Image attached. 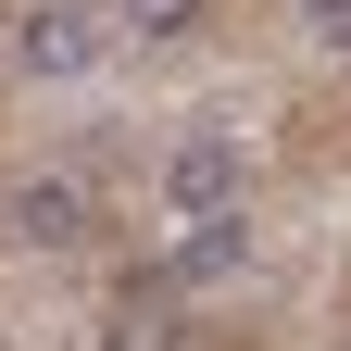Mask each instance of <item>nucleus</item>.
Returning <instances> with one entry per match:
<instances>
[{"label": "nucleus", "mask_w": 351, "mask_h": 351, "mask_svg": "<svg viewBox=\"0 0 351 351\" xmlns=\"http://www.w3.org/2000/svg\"><path fill=\"white\" fill-rule=\"evenodd\" d=\"M163 201L189 213V226H201V213H239V138H226V125H201V138L163 151Z\"/></svg>", "instance_id": "obj_1"}, {"label": "nucleus", "mask_w": 351, "mask_h": 351, "mask_svg": "<svg viewBox=\"0 0 351 351\" xmlns=\"http://www.w3.org/2000/svg\"><path fill=\"white\" fill-rule=\"evenodd\" d=\"M13 51H25V75H88L101 63V25H88L75 0H38V13L13 25Z\"/></svg>", "instance_id": "obj_2"}, {"label": "nucleus", "mask_w": 351, "mask_h": 351, "mask_svg": "<svg viewBox=\"0 0 351 351\" xmlns=\"http://www.w3.org/2000/svg\"><path fill=\"white\" fill-rule=\"evenodd\" d=\"M0 226H13L25 251H75V239H88V201L63 189V176H25V189L0 201Z\"/></svg>", "instance_id": "obj_3"}, {"label": "nucleus", "mask_w": 351, "mask_h": 351, "mask_svg": "<svg viewBox=\"0 0 351 351\" xmlns=\"http://www.w3.org/2000/svg\"><path fill=\"white\" fill-rule=\"evenodd\" d=\"M239 251H251V239H239V213H201V226L176 239V289H213V276H239Z\"/></svg>", "instance_id": "obj_4"}, {"label": "nucleus", "mask_w": 351, "mask_h": 351, "mask_svg": "<svg viewBox=\"0 0 351 351\" xmlns=\"http://www.w3.org/2000/svg\"><path fill=\"white\" fill-rule=\"evenodd\" d=\"M113 13L138 25V38H189V25H201V0H113Z\"/></svg>", "instance_id": "obj_5"}, {"label": "nucleus", "mask_w": 351, "mask_h": 351, "mask_svg": "<svg viewBox=\"0 0 351 351\" xmlns=\"http://www.w3.org/2000/svg\"><path fill=\"white\" fill-rule=\"evenodd\" d=\"M301 13H314V38H326V51H351V0H301Z\"/></svg>", "instance_id": "obj_6"}]
</instances>
